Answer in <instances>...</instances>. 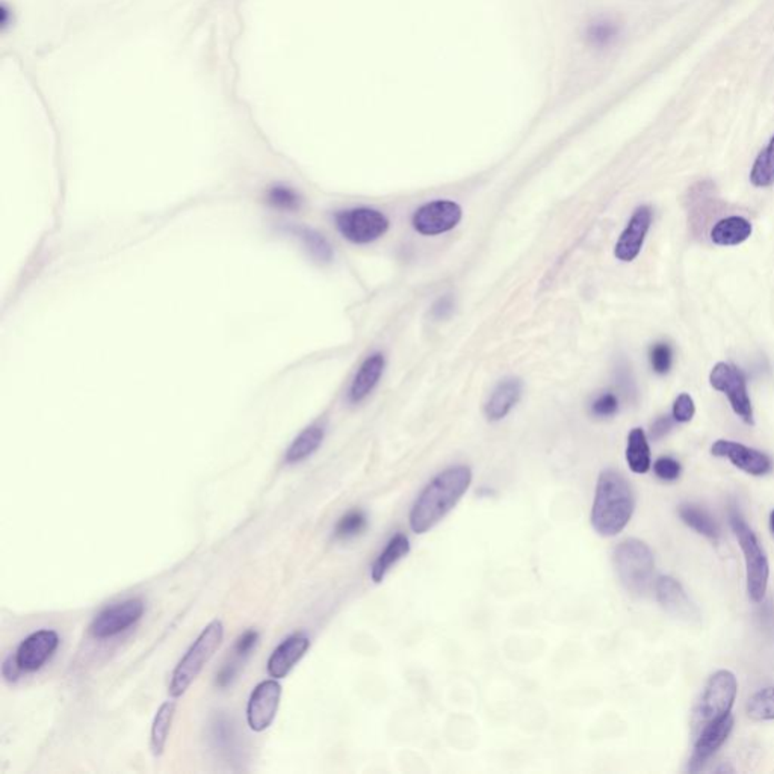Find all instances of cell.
<instances>
[{"label":"cell","mask_w":774,"mask_h":774,"mask_svg":"<svg viewBox=\"0 0 774 774\" xmlns=\"http://www.w3.org/2000/svg\"><path fill=\"white\" fill-rule=\"evenodd\" d=\"M729 523L734 531L739 548L743 551L746 561V580H748L749 598L753 602H761L766 598L769 578H770V564L767 559L761 541L752 528L749 527L746 519L737 505L729 507Z\"/></svg>","instance_id":"277c9868"},{"label":"cell","mask_w":774,"mask_h":774,"mask_svg":"<svg viewBox=\"0 0 774 774\" xmlns=\"http://www.w3.org/2000/svg\"><path fill=\"white\" fill-rule=\"evenodd\" d=\"M472 484V469L457 464L437 473L414 501L410 510L412 531L425 534L459 504Z\"/></svg>","instance_id":"6da1fadb"},{"label":"cell","mask_w":774,"mask_h":774,"mask_svg":"<svg viewBox=\"0 0 774 774\" xmlns=\"http://www.w3.org/2000/svg\"><path fill=\"white\" fill-rule=\"evenodd\" d=\"M368 527L366 514L361 510H352L345 516L339 519L338 525L334 528V537L339 541H350L354 537L361 536Z\"/></svg>","instance_id":"f1b7e54d"},{"label":"cell","mask_w":774,"mask_h":774,"mask_svg":"<svg viewBox=\"0 0 774 774\" xmlns=\"http://www.w3.org/2000/svg\"><path fill=\"white\" fill-rule=\"evenodd\" d=\"M309 648H311V640L306 634L298 632V634L291 635L280 644L279 648L275 649L274 652L271 653L266 664L268 675L277 680H283L295 664L306 655Z\"/></svg>","instance_id":"e0dca14e"},{"label":"cell","mask_w":774,"mask_h":774,"mask_svg":"<svg viewBox=\"0 0 774 774\" xmlns=\"http://www.w3.org/2000/svg\"><path fill=\"white\" fill-rule=\"evenodd\" d=\"M712 455L729 460L730 463L741 469L744 472L753 477H764L773 471V460L762 451L755 450L750 446L743 445L739 442L720 441L714 442L711 446Z\"/></svg>","instance_id":"7c38bea8"},{"label":"cell","mask_w":774,"mask_h":774,"mask_svg":"<svg viewBox=\"0 0 774 774\" xmlns=\"http://www.w3.org/2000/svg\"><path fill=\"white\" fill-rule=\"evenodd\" d=\"M750 182L758 188L774 185V136L766 149L758 154L750 172Z\"/></svg>","instance_id":"4316f807"},{"label":"cell","mask_w":774,"mask_h":774,"mask_svg":"<svg viewBox=\"0 0 774 774\" xmlns=\"http://www.w3.org/2000/svg\"><path fill=\"white\" fill-rule=\"evenodd\" d=\"M653 472L662 481L673 482L680 480L682 468L673 457H660L653 464Z\"/></svg>","instance_id":"836d02e7"},{"label":"cell","mask_w":774,"mask_h":774,"mask_svg":"<svg viewBox=\"0 0 774 774\" xmlns=\"http://www.w3.org/2000/svg\"><path fill=\"white\" fill-rule=\"evenodd\" d=\"M293 233L302 241L303 247L306 248V252L316 262L329 263V262L333 261V248L320 232L309 229V227H295V229H293Z\"/></svg>","instance_id":"484cf974"},{"label":"cell","mask_w":774,"mask_h":774,"mask_svg":"<svg viewBox=\"0 0 774 774\" xmlns=\"http://www.w3.org/2000/svg\"><path fill=\"white\" fill-rule=\"evenodd\" d=\"M658 602L670 616L689 623L700 620V611L690 599L680 582L671 577H660L655 582Z\"/></svg>","instance_id":"5bb4252c"},{"label":"cell","mask_w":774,"mask_h":774,"mask_svg":"<svg viewBox=\"0 0 774 774\" xmlns=\"http://www.w3.org/2000/svg\"><path fill=\"white\" fill-rule=\"evenodd\" d=\"M590 412L594 418H611L619 412V398L612 392H602L600 395L594 398L590 405Z\"/></svg>","instance_id":"d6a6232c"},{"label":"cell","mask_w":774,"mask_h":774,"mask_svg":"<svg viewBox=\"0 0 774 774\" xmlns=\"http://www.w3.org/2000/svg\"><path fill=\"white\" fill-rule=\"evenodd\" d=\"M144 614V602L141 599H129L106 608L91 621L90 634L94 639L106 640L122 634L127 628L135 625Z\"/></svg>","instance_id":"30bf717a"},{"label":"cell","mask_w":774,"mask_h":774,"mask_svg":"<svg viewBox=\"0 0 774 774\" xmlns=\"http://www.w3.org/2000/svg\"><path fill=\"white\" fill-rule=\"evenodd\" d=\"M282 700V685L277 680H263L253 690L247 705V723L254 732H263L274 721Z\"/></svg>","instance_id":"8fae6325"},{"label":"cell","mask_w":774,"mask_h":774,"mask_svg":"<svg viewBox=\"0 0 774 774\" xmlns=\"http://www.w3.org/2000/svg\"><path fill=\"white\" fill-rule=\"evenodd\" d=\"M257 639H259V634H257L256 630H250L247 632H243L239 637L238 643H236V653L238 655H247L254 648Z\"/></svg>","instance_id":"74e56055"},{"label":"cell","mask_w":774,"mask_h":774,"mask_svg":"<svg viewBox=\"0 0 774 774\" xmlns=\"http://www.w3.org/2000/svg\"><path fill=\"white\" fill-rule=\"evenodd\" d=\"M770 527H771V531H773V534H774V510H773V513L770 514Z\"/></svg>","instance_id":"60d3db41"},{"label":"cell","mask_w":774,"mask_h":774,"mask_svg":"<svg viewBox=\"0 0 774 774\" xmlns=\"http://www.w3.org/2000/svg\"><path fill=\"white\" fill-rule=\"evenodd\" d=\"M619 35V26L612 20L600 18L596 22L590 23L589 31H587V40L594 45V47H605L611 45L612 41L616 40Z\"/></svg>","instance_id":"f546056e"},{"label":"cell","mask_w":774,"mask_h":774,"mask_svg":"<svg viewBox=\"0 0 774 774\" xmlns=\"http://www.w3.org/2000/svg\"><path fill=\"white\" fill-rule=\"evenodd\" d=\"M324 437L325 428L321 423H312L309 427L304 428L289 445L288 451L284 454L286 463L297 464L309 459L312 454H315L316 451L320 450V446L324 442Z\"/></svg>","instance_id":"ffe728a7"},{"label":"cell","mask_w":774,"mask_h":774,"mask_svg":"<svg viewBox=\"0 0 774 774\" xmlns=\"http://www.w3.org/2000/svg\"><path fill=\"white\" fill-rule=\"evenodd\" d=\"M224 639V625L221 620H213L203 630L198 639L191 644L188 652L184 655L176 669L173 671L168 685V693L173 699L181 698L197 680L209 660L215 655Z\"/></svg>","instance_id":"5b68a950"},{"label":"cell","mask_w":774,"mask_h":774,"mask_svg":"<svg viewBox=\"0 0 774 774\" xmlns=\"http://www.w3.org/2000/svg\"><path fill=\"white\" fill-rule=\"evenodd\" d=\"M694 413H696V405H694L693 398L689 393H680L673 404V419L676 422H690Z\"/></svg>","instance_id":"e575fe53"},{"label":"cell","mask_w":774,"mask_h":774,"mask_svg":"<svg viewBox=\"0 0 774 774\" xmlns=\"http://www.w3.org/2000/svg\"><path fill=\"white\" fill-rule=\"evenodd\" d=\"M748 716L757 721L774 720V687L759 690L749 699Z\"/></svg>","instance_id":"83f0119b"},{"label":"cell","mask_w":774,"mask_h":774,"mask_svg":"<svg viewBox=\"0 0 774 774\" xmlns=\"http://www.w3.org/2000/svg\"><path fill=\"white\" fill-rule=\"evenodd\" d=\"M522 380L518 379V377H507V379L501 380L489 396L486 405H484V414H486L487 421H491V422L502 421L518 405L519 401L522 398Z\"/></svg>","instance_id":"ac0fdd59"},{"label":"cell","mask_w":774,"mask_h":774,"mask_svg":"<svg viewBox=\"0 0 774 774\" xmlns=\"http://www.w3.org/2000/svg\"><path fill=\"white\" fill-rule=\"evenodd\" d=\"M384 368H386V357L382 352H372L371 356L366 357L350 384L348 401L352 404H359L366 400L380 383Z\"/></svg>","instance_id":"d6986e66"},{"label":"cell","mask_w":774,"mask_h":774,"mask_svg":"<svg viewBox=\"0 0 774 774\" xmlns=\"http://www.w3.org/2000/svg\"><path fill=\"white\" fill-rule=\"evenodd\" d=\"M461 218L463 209L459 203L452 200H434L425 203L414 212L412 225L422 236H437L455 229Z\"/></svg>","instance_id":"9c48e42d"},{"label":"cell","mask_w":774,"mask_h":774,"mask_svg":"<svg viewBox=\"0 0 774 774\" xmlns=\"http://www.w3.org/2000/svg\"><path fill=\"white\" fill-rule=\"evenodd\" d=\"M617 577L628 593L637 598L646 596L653 585L655 560L652 551L639 539L620 541L612 554Z\"/></svg>","instance_id":"3957f363"},{"label":"cell","mask_w":774,"mask_h":774,"mask_svg":"<svg viewBox=\"0 0 774 774\" xmlns=\"http://www.w3.org/2000/svg\"><path fill=\"white\" fill-rule=\"evenodd\" d=\"M334 224L347 241L365 245L383 238L391 227V221L383 212L372 207H352L338 212L334 215Z\"/></svg>","instance_id":"8992f818"},{"label":"cell","mask_w":774,"mask_h":774,"mask_svg":"<svg viewBox=\"0 0 774 774\" xmlns=\"http://www.w3.org/2000/svg\"><path fill=\"white\" fill-rule=\"evenodd\" d=\"M649 361H650V366L657 374H667L671 370V363H673V352H671L670 345L666 342L655 343L649 352Z\"/></svg>","instance_id":"1f68e13d"},{"label":"cell","mask_w":774,"mask_h":774,"mask_svg":"<svg viewBox=\"0 0 774 774\" xmlns=\"http://www.w3.org/2000/svg\"><path fill=\"white\" fill-rule=\"evenodd\" d=\"M58 646L59 635L56 630H36L23 640L14 655L23 671H36L54 657Z\"/></svg>","instance_id":"4fadbf2b"},{"label":"cell","mask_w":774,"mask_h":774,"mask_svg":"<svg viewBox=\"0 0 774 774\" xmlns=\"http://www.w3.org/2000/svg\"><path fill=\"white\" fill-rule=\"evenodd\" d=\"M673 421L675 419H671L670 416L658 418L652 423V427H650V437H652L653 441H658V439L666 436L667 432H670L671 427H673Z\"/></svg>","instance_id":"8d00e7d4"},{"label":"cell","mask_w":774,"mask_h":774,"mask_svg":"<svg viewBox=\"0 0 774 774\" xmlns=\"http://www.w3.org/2000/svg\"><path fill=\"white\" fill-rule=\"evenodd\" d=\"M650 224H652V209L649 206L637 207L626 229L621 232L620 238L617 241L614 256L621 262L635 261L643 248L644 239L648 236Z\"/></svg>","instance_id":"9a60e30c"},{"label":"cell","mask_w":774,"mask_h":774,"mask_svg":"<svg viewBox=\"0 0 774 774\" xmlns=\"http://www.w3.org/2000/svg\"><path fill=\"white\" fill-rule=\"evenodd\" d=\"M176 712V702H164L156 711L152 732H150V749L154 757H161L167 746L168 734L172 729L173 719Z\"/></svg>","instance_id":"cb8c5ba5"},{"label":"cell","mask_w":774,"mask_h":774,"mask_svg":"<svg viewBox=\"0 0 774 774\" xmlns=\"http://www.w3.org/2000/svg\"><path fill=\"white\" fill-rule=\"evenodd\" d=\"M454 307V298L451 297V295H443V297L437 298L436 303L432 304V316L437 321L446 320V318H450L452 315Z\"/></svg>","instance_id":"d590c367"},{"label":"cell","mask_w":774,"mask_h":774,"mask_svg":"<svg viewBox=\"0 0 774 774\" xmlns=\"http://www.w3.org/2000/svg\"><path fill=\"white\" fill-rule=\"evenodd\" d=\"M268 203L275 209H284V211H295L302 204V198L293 188L284 185L273 186L268 191Z\"/></svg>","instance_id":"4dcf8cb0"},{"label":"cell","mask_w":774,"mask_h":774,"mask_svg":"<svg viewBox=\"0 0 774 774\" xmlns=\"http://www.w3.org/2000/svg\"><path fill=\"white\" fill-rule=\"evenodd\" d=\"M680 518L685 525L693 528L694 531L699 532L700 536L707 537L710 541L717 543L720 539V530L717 525L716 521L707 513L705 510L700 509L694 504H682L680 507Z\"/></svg>","instance_id":"d4e9b609"},{"label":"cell","mask_w":774,"mask_h":774,"mask_svg":"<svg viewBox=\"0 0 774 774\" xmlns=\"http://www.w3.org/2000/svg\"><path fill=\"white\" fill-rule=\"evenodd\" d=\"M233 676L234 667L227 666L220 671V675L216 678V684L220 685V687H225V685L230 684V680H233Z\"/></svg>","instance_id":"ab89813d"},{"label":"cell","mask_w":774,"mask_h":774,"mask_svg":"<svg viewBox=\"0 0 774 774\" xmlns=\"http://www.w3.org/2000/svg\"><path fill=\"white\" fill-rule=\"evenodd\" d=\"M739 693V682L729 670H719L708 680L702 700L699 705L698 719L703 725L719 720L730 714Z\"/></svg>","instance_id":"52a82bcc"},{"label":"cell","mask_w":774,"mask_h":774,"mask_svg":"<svg viewBox=\"0 0 774 774\" xmlns=\"http://www.w3.org/2000/svg\"><path fill=\"white\" fill-rule=\"evenodd\" d=\"M410 552L409 537L405 534H395L391 541H387L382 554L377 557L372 568H371V580H374L375 584L383 582L387 573L395 566L398 561L407 557Z\"/></svg>","instance_id":"44dd1931"},{"label":"cell","mask_w":774,"mask_h":774,"mask_svg":"<svg viewBox=\"0 0 774 774\" xmlns=\"http://www.w3.org/2000/svg\"><path fill=\"white\" fill-rule=\"evenodd\" d=\"M634 493L630 482L614 469L600 472L591 507V527L599 536L620 534L634 514Z\"/></svg>","instance_id":"7a4b0ae2"},{"label":"cell","mask_w":774,"mask_h":774,"mask_svg":"<svg viewBox=\"0 0 774 774\" xmlns=\"http://www.w3.org/2000/svg\"><path fill=\"white\" fill-rule=\"evenodd\" d=\"M710 383L716 391L723 392L728 396L730 407L739 418L743 419L749 425L755 423L752 400L749 396L748 382L743 371L730 363L720 362L712 368Z\"/></svg>","instance_id":"ba28073f"},{"label":"cell","mask_w":774,"mask_h":774,"mask_svg":"<svg viewBox=\"0 0 774 774\" xmlns=\"http://www.w3.org/2000/svg\"><path fill=\"white\" fill-rule=\"evenodd\" d=\"M22 671V669L18 667L17 661H15V655H9V657L5 660L4 664H2V675H4L5 680H9V682H15Z\"/></svg>","instance_id":"f35d334b"},{"label":"cell","mask_w":774,"mask_h":774,"mask_svg":"<svg viewBox=\"0 0 774 774\" xmlns=\"http://www.w3.org/2000/svg\"><path fill=\"white\" fill-rule=\"evenodd\" d=\"M626 461L630 471L634 473L649 472L650 469V448H649L648 436L641 428L630 430L626 445Z\"/></svg>","instance_id":"603a6c76"},{"label":"cell","mask_w":774,"mask_h":774,"mask_svg":"<svg viewBox=\"0 0 774 774\" xmlns=\"http://www.w3.org/2000/svg\"><path fill=\"white\" fill-rule=\"evenodd\" d=\"M734 729V717H721L703 726L702 734L694 746L693 757L690 759V770L696 771L726 743Z\"/></svg>","instance_id":"2e32d148"},{"label":"cell","mask_w":774,"mask_h":774,"mask_svg":"<svg viewBox=\"0 0 774 774\" xmlns=\"http://www.w3.org/2000/svg\"><path fill=\"white\" fill-rule=\"evenodd\" d=\"M752 234V224L743 216L734 215L717 221L711 229V241L721 247L739 245Z\"/></svg>","instance_id":"7402d4cb"}]
</instances>
